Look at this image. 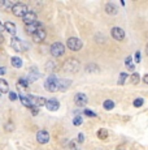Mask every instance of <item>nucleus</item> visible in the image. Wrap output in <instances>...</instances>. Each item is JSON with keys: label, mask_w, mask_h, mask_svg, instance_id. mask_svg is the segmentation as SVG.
I'll return each mask as SVG.
<instances>
[{"label": "nucleus", "mask_w": 148, "mask_h": 150, "mask_svg": "<svg viewBox=\"0 0 148 150\" xmlns=\"http://www.w3.org/2000/svg\"><path fill=\"white\" fill-rule=\"evenodd\" d=\"M79 67L81 65H79V62L77 59H68L62 65V69L68 73H75L79 71Z\"/></svg>", "instance_id": "nucleus-1"}, {"label": "nucleus", "mask_w": 148, "mask_h": 150, "mask_svg": "<svg viewBox=\"0 0 148 150\" xmlns=\"http://www.w3.org/2000/svg\"><path fill=\"white\" fill-rule=\"evenodd\" d=\"M44 88H45V90H48V91H51V93H53V91L59 90V88H60V81L52 74V76H50L47 80H45Z\"/></svg>", "instance_id": "nucleus-2"}, {"label": "nucleus", "mask_w": 148, "mask_h": 150, "mask_svg": "<svg viewBox=\"0 0 148 150\" xmlns=\"http://www.w3.org/2000/svg\"><path fill=\"white\" fill-rule=\"evenodd\" d=\"M29 12L27 9V5L24 4V3H16L12 8V13L15 14L16 17H24L25 14Z\"/></svg>", "instance_id": "nucleus-3"}, {"label": "nucleus", "mask_w": 148, "mask_h": 150, "mask_svg": "<svg viewBox=\"0 0 148 150\" xmlns=\"http://www.w3.org/2000/svg\"><path fill=\"white\" fill-rule=\"evenodd\" d=\"M65 54V46L61 42H56L51 46V55L53 57H60Z\"/></svg>", "instance_id": "nucleus-4"}, {"label": "nucleus", "mask_w": 148, "mask_h": 150, "mask_svg": "<svg viewBox=\"0 0 148 150\" xmlns=\"http://www.w3.org/2000/svg\"><path fill=\"white\" fill-rule=\"evenodd\" d=\"M10 46L15 48L17 52H22L24 50H26L27 48L26 43H25L24 41H21L20 38H17V37H13V38L10 39Z\"/></svg>", "instance_id": "nucleus-5"}, {"label": "nucleus", "mask_w": 148, "mask_h": 150, "mask_svg": "<svg viewBox=\"0 0 148 150\" xmlns=\"http://www.w3.org/2000/svg\"><path fill=\"white\" fill-rule=\"evenodd\" d=\"M66 46H68V48H69V50H72V51H79L83 45H82L81 39L75 38V37H72V38L68 39Z\"/></svg>", "instance_id": "nucleus-6"}, {"label": "nucleus", "mask_w": 148, "mask_h": 150, "mask_svg": "<svg viewBox=\"0 0 148 150\" xmlns=\"http://www.w3.org/2000/svg\"><path fill=\"white\" fill-rule=\"evenodd\" d=\"M31 37H33V41L35 42V43H40V42H43L44 39H45V37H47V33H45V30L42 28V29H39V30H36Z\"/></svg>", "instance_id": "nucleus-7"}, {"label": "nucleus", "mask_w": 148, "mask_h": 150, "mask_svg": "<svg viewBox=\"0 0 148 150\" xmlns=\"http://www.w3.org/2000/svg\"><path fill=\"white\" fill-rule=\"evenodd\" d=\"M110 34H112V37L116 39V41H124L125 39V31L122 30L121 28H113L112 30H110Z\"/></svg>", "instance_id": "nucleus-8"}, {"label": "nucleus", "mask_w": 148, "mask_h": 150, "mask_svg": "<svg viewBox=\"0 0 148 150\" xmlns=\"http://www.w3.org/2000/svg\"><path fill=\"white\" fill-rule=\"evenodd\" d=\"M74 102H75V105L79 106V107H82V106H86L87 105V97H86V94L77 93L75 97H74Z\"/></svg>", "instance_id": "nucleus-9"}, {"label": "nucleus", "mask_w": 148, "mask_h": 150, "mask_svg": "<svg viewBox=\"0 0 148 150\" xmlns=\"http://www.w3.org/2000/svg\"><path fill=\"white\" fill-rule=\"evenodd\" d=\"M39 29H42V22L40 21H35L30 25H25V30H26L29 34H31V35H33L36 30H39Z\"/></svg>", "instance_id": "nucleus-10"}, {"label": "nucleus", "mask_w": 148, "mask_h": 150, "mask_svg": "<svg viewBox=\"0 0 148 150\" xmlns=\"http://www.w3.org/2000/svg\"><path fill=\"white\" fill-rule=\"evenodd\" d=\"M36 141L39 144H47L50 141V133L47 131H39L36 133Z\"/></svg>", "instance_id": "nucleus-11"}, {"label": "nucleus", "mask_w": 148, "mask_h": 150, "mask_svg": "<svg viewBox=\"0 0 148 150\" xmlns=\"http://www.w3.org/2000/svg\"><path fill=\"white\" fill-rule=\"evenodd\" d=\"M45 108L48 110V111H57L60 108V103L57 99H55V98H52V99L47 100V103H45Z\"/></svg>", "instance_id": "nucleus-12"}, {"label": "nucleus", "mask_w": 148, "mask_h": 150, "mask_svg": "<svg viewBox=\"0 0 148 150\" xmlns=\"http://www.w3.org/2000/svg\"><path fill=\"white\" fill-rule=\"evenodd\" d=\"M22 20H24L25 25L33 24V22L36 21V13H35V12H31V11H30V12H27L24 17H22Z\"/></svg>", "instance_id": "nucleus-13"}, {"label": "nucleus", "mask_w": 148, "mask_h": 150, "mask_svg": "<svg viewBox=\"0 0 148 150\" xmlns=\"http://www.w3.org/2000/svg\"><path fill=\"white\" fill-rule=\"evenodd\" d=\"M4 30L7 31V33H9V34H12V35H16V33H17V29H16V25L13 24V22H5L4 24Z\"/></svg>", "instance_id": "nucleus-14"}, {"label": "nucleus", "mask_w": 148, "mask_h": 150, "mask_svg": "<svg viewBox=\"0 0 148 150\" xmlns=\"http://www.w3.org/2000/svg\"><path fill=\"white\" fill-rule=\"evenodd\" d=\"M39 76H40V74L38 73V69H36V67H33L30 69V74H29V77H27V81H29V83L33 82V81H35V80L39 79Z\"/></svg>", "instance_id": "nucleus-15"}, {"label": "nucleus", "mask_w": 148, "mask_h": 150, "mask_svg": "<svg viewBox=\"0 0 148 150\" xmlns=\"http://www.w3.org/2000/svg\"><path fill=\"white\" fill-rule=\"evenodd\" d=\"M105 12H107L108 14H117L118 12V9H117V7H116L113 3H108L107 5H105Z\"/></svg>", "instance_id": "nucleus-16"}, {"label": "nucleus", "mask_w": 148, "mask_h": 150, "mask_svg": "<svg viewBox=\"0 0 148 150\" xmlns=\"http://www.w3.org/2000/svg\"><path fill=\"white\" fill-rule=\"evenodd\" d=\"M70 83H72V81H70V80H66V79L60 80V88H59V90L65 91V90H66V89L70 86Z\"/></svg>", "instance_id": "nucleus-17"}, {"label": "nucleus", "mask_w": 148, "mask_h": 150, "mask_svg": "<svg viewBox=\"0 0 148 150\" xmlns=\"http://www.w3.org/2000/svg\"><path fill=\"white\" fill-rule=\"evenodd\" d=\"M9 91V85L5 80H0V93H8Z\"/></svg>", "instance_id": "nucleus-18"}, {"label": "nucleus", "mask_w": 148, "mask_h": 150, "mask_svg": "<svg viewBox=\"0 0 148 150\" xmlns=\"http://www.w3.org/2000/svg\"><path fill=\"white\" fill-rule=\"evenodd\" d=\"M20 99H21L22 105H24L25 107H27V108H33V105H31V100H30V98H29V97L21 96V97H20Z\"/></svg>", "instance_id": "nucleus-19"}, {"label": "nucleus", "mask_w": 148, "mask_h": 150, "mask_svg": "<svg viewBox=\"0 0 148 150\" xmlns=\"http://www.w3.org/2000/svg\"><path fill=\"white\" fill-rule=\"evenodd\" d=\"M10 63H12V65L15 68H21L22 67V60L20 59L18 56H13L12 59H10Z\"/></svg>", "instance_id": "nucleus-20"}, {"label": "nucleus", "mask_w": 148, "mask_h": 150, "mask_svg": "<svg viewBox=\"0 0 148 150\" xmlns=\"http://www.w3.org/2000/svg\"><path fill=\"white\" fill-rule=\"evenodd\" d=\"M139 81H140V76H139V73H133L131 76H130V82H131L133 85H138Z\"/></svg>", "instance_id": "nucleus-21"}, {"label": "nucleus", "mask_w": 148, "mask_h": 150, "mask_svg": "<svg viewBox=\"0 0 148 150\" xmlns=\"http://www.w3.org/2000/svg\"><path fill=\"white\" fill-rule=\"evenodd\" d=\"M114 102H113V100H110V99H107L105 100V102L103 103V107L105 108V110H108V111H109V110H113L114 108Z\"/></svg>", "instance_id": "nucleus-22"}, {"label": "nucleus", "mask_w": 148, "mask_h": 150, "mask_svg": "<svg viewBox=\"0 0 148 150\" xmlns=\"http://www.w3.org/2000/svg\"><path fill=\"white\" fill-rule=\"evenodd\" d=\"M55 68H56V63L55 62H48L47 64H45V71H47L48 73H53Z\"/></svg>", "instance_id": "nucleus-23"}, {"label": "nucleus", "mask_w": 148, "mask_h": 150, "mask_svg": "<svg viewBox=\"0 0 148 150\" xmlns=\"http://www.w3.org/2000/svg\"><path fill=\"white\" fill-rule=\"evenodd\" d=\"M98 137L100 138V140H105V138L108 137V131L107 129H104V128L99 129L98 131Z\"/></svg>", "instance_id": "nucleus-24"}, {"label": "nucleus", "mask_w": 148, "mask_h": 150, "mask_svg": "<svg viewBox=\"0 0 148 150\" xmlns=\"http://www.w3.org/2000/svg\"><path fill=\"white\" fill-rule=\"evenodd\" d=\"M86 72H89V73H92V72H99V67L96 64H89L86 67Z\"/></svg>", "instance_id": "nucleus-25"}, {"label": "nucleus", "mask_w": 148, "mask_h": 150, "mask_svg": "<svg viewBox=\"0 0 148 150\" xmlns=\"http://www.w3.org/2000/svg\"><path fill=\"white\" fill-rule=\"evenodd\" d=\"M18 85H17V88H27L29 86V81H27V79H20L18 80Z\"/></svg>", "instance_id": "nucleus-26"}, {"label": "nucleus", "mask_w": 148, "mask_h": 150, "mask_svg": "<svg viewBox=\"0 0 148 150\" xmlns=\"http://www.w3.org/2000/svg\"><path fill=\"white\" fill-rule=\"evenodd\" d=\"M129 77V74L125 73V72H122V73H119V79H118V85H124L125 81H126V79Z\"/></svg>", "instance_id": "nucleus-27"}, {"label": "nucleus", "mask_w": 148, "mask_h": 150, "mask_svg": "<svg viewBox=\"0 0 148 150\" xmlns=\"http://www.w3.org/2000/svg\"><path fill=\"white\" fill-rule=\"evenodd\" d=\"M5 131L7 132H12V131H15V124H13L12 122H8L7 124H5Z\"/></svg>", "instance_id": "nucleus-28"}, {"label": "nucleus", "mask_w": 148, "mask_h": 150, "mask_svg": "<svg viewBox=\"0 0 148 150\" xmlns=\"http://www.w3.org/2000/svg\"><path fill=\"white\" fill-rule=\"evenodd\" d=\"M143 103H144L143 98H136V99L134 100V106H135V107H142V106H143Z\"/></svg>", "instance_id": "nucleus-29"}, {"label": "nucleus", "mask_w": 148, "mask_h": 150, "mask_svg": "<svg viewBox=\"0 0 148 150\" xmlns=\"http://www.w3.org/2000/svg\"><path fill=\"white\" fill-rule=\"evenodd\" d=\"M73 124H74V125H77V127H79L82 124V117L81 116H75L73 119Z\"/></svg>", "instance_id": "nucleus-30"}, {"label": "nucleus", "mask_w": 148, "mask_h": 150, "mask_svg": "<svg viewBox=\"0 0 148 150\" xmlns=\"http://www.w3.org/2000/svg\"><path fill=\"white\" fill-rule=\"evenodd\" d=\"M69 148H70V150H79V146L75 141H72V142L69 144Z\"/></svg>", "instance_id": "nucleus-31"}, {"label": "nucleus", "mask_w": 148, "mask_h": 150, "mask_svg": "<svg viewBox=\"0 0 148 150\" xmlns=\"http://www.w3.org/2000/svg\"><path fill=\"white\" fill-rule=\"evenodd\" d=\"M13 5H15V4H13V3L12 1H5V0H4V7L5 8H7V11H12V8H13Z\"/></svg>", "instance_id": "nucleus-32"}, {"label": "nucleus", "mask_w": 148, "mask_h": 150, "mask_svg": "<svg viewBox=\"0 0 148 150\" xmlns=\"http://www.w3.org/2000/svg\"><path fill=\"white\" fill-rule=\"evenodd\" d=\"M84 115H87V116H90V117H95L96 116V114L94 111H90V110H84Z\"/></svg>", "instance_id": "nucleus-33"}, {"label": "nucleus", "mask_w": 148, "mask_h": 150, "mask_svg": "<svg viewBox=\"0 0 148 150\" xmlns=\"http://www.w3.org/2000/svg\"><path fill=\"white\" fill-rule=\"evenodd\" d=\"M9 99L10 100H16L17 99V94L15 91H9Z\"/></svg>", "instance_id": "nucleus-34"}, {"label": "nucleus", "mask_w": 148, "mask_h": 150, "mask_svg": "<svg viewBox=\"0 0 148 150\" xmlns=\"http://www.w3.org/2000/svg\"><path fill=\"white\" fill-rule=\"evenodd\" d=\"M140 59H142L140 52H139V51H136V52H135V63H139V62H140Z\"/></svg>", "instance_id": "nucleus-35"}, {"label": "nucleus", "mask_w": 148, "mask_h": 150, "mask_svg": "<svg viewBox=\"0 0 148 150\" xmlns=\"http://www.w3.org/2000/svg\"><path fill=\"white\" fill-rule=\"evenodd\" d=\"M83 141H84V134H83V133H79V134H78V142L82 144Z\"/></svg>", "instance_id": "nucleus-36"}, {"label": "nucleus", "mask_w": 148, "mask_h": 150, "mask_svg": "<svg viewBox=\"0 0 148 150\" xmlns=\"http://www.w3.org/2000/svg\"><path fill=\"white\" fill-rule=\"evenodd\" d=\"M131 62H133V57L131 56H127L126 59H125V65H127L129 63H131Z\"/></svg>", "instance_id": "nucleus-37"}, {"label": "nucleus", "mask_w": 148, "mask_h": 150, "mask_svg": "<svg viewBox=\"0 0 148 150\" xmlns=\"http://www.w3.org/2000/svg\"><path fill=\"white\" fill-rule=\"evenodd\" d=\"M31 112H33V115H34V116H36V115H38V107H33V108H31Z\"/></svg>", "instance_id": "nucleus-38"}, {"label": "nucleus", "mask_w": 148, "mask_h": 150, "mask_svg": "<svg viewBox=\"0 0 148 150\" xmlns=\"http://www.w3.org/2000/svg\"><path fill=\"white\" fill-rule=\"evenodd\" d=\"M126 67H127V69H130V71H134V69H135V65H134L133 63H129Z\"/></svg>", "instance_id": "nucleus-39"}, {"label": "nucleus", "mask_w": 148, "mask_h": 150, "mask_svg": "<svg viewBox=\"0 0 148 150\" xmlns=\"http://www.w3.org/2000/svg\"><path fill=\"white\" fill-rule=\"evenodd\" d=\"M3 74H5V68L0 67V76H3Z\"/></svg>", "instance_id": "nucleus-40"}, {"label": "nucleus", "mask_w": 148, "mask_h": 150, "mask_svg": "<svg viewBox=\"0 0 148 150\" xmlns=\"http://www.w3.org/2000/svg\"><path fill=\"white\" fill-rule=\"evenodd\" d=\"M143 81H144V83H147L148 85V74H146V76L143 77Z\"/></svg>", "instance_id": "nucleus-41"}, {"label": "nucleus", "mask_w": 148, "mask_h": 150, "mask_svg": "<svg viewBox=\"0 0 148 150\" xmlns=\"http://www.w3.org/2000/svg\"><path fill=\"white\" fill-rule=\"evenodd\" d=\"M4 42V37H3V34H1V31H0V45Z\"/></svg>", "instance_id": "nucleus-42"}, {"label": "nucleus", "mask_w": 148, "mask_h": 150, "mask_svg": "<svg viewBox=\"0 0 148 150\" xmlns=\"http://www.w3.org/2000/svg\"><path fill=\"white\" fill-rule=\"evenodd\" d=\"M4 7V0H0V8Z\"/></svg>", "instance_id": "nucleus-43"}, {"label": "nucleus", "mask_w": 148, "mask_h": 150, "mask_svg": "<svg viewBox=\"0 0 148 150\" xmlns=\"http://www.w3.org/2000/svg\"><path fill=\"white\" fill-rule=\"evenodd\" d=\"M3 28H4V25H3V24H1V21H0V31H1V29H3Z\"/></svg>", "instance_id": "nucleus-44"}, {"label": "nucleus", "mask_w": 148, "mask_h": 150, "mask_svg": "<svg viewBox=\"0 0 148 150\" xmlns=\"http://www.w3.org/2000/svg\"><path fill=\"white\" fill-rule=\"evenodd\" d=\"M146 54L148 55V43H147V46H146Z\"/></svg>", "instance_id": "nucleus-45"}]
</instances>
